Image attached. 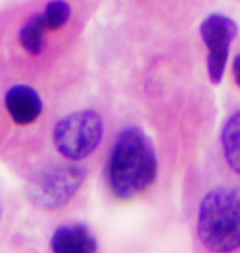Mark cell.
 Returning a JSON list of instances; mask_svg holds the SVG:
<instances>
[{
  "mask_svg": "<svg viewBox=\"0 0 240 253\" xmlns=\"http://www.w3.org/2000/svg\"><path fill=\"white\" fill-rule=\"evenodd\" d=\"M158 174V158L150 136L139 126H127L112 145L107 183L117 199L132 201L151 188Z\"/></svg>",
  "mask_w": 240,
  "mask_h": 253,
  "instance_id": "6da1fadb",
  "label": "cell"
},
{
  "mask_svg": "<svg viewBox=\"0 0 240 253\" xmlns=\"http://www.w3.org/2000/svg\"><path fill=\"white\" fill-rule=\"evenodd\" d=\"M197 237L211 253L240 249V188L219 186L206 192L197 211Z\"/></svg>",
  "mask_w": 240,
  "mask_h": 253,
  "instance_id": "7a4b0ae2",
  "label": "cell"
},
{
  "mask_svg": "<svg viewBox=\"0 0 240 253\" xmlns=\"http://www.w3.org/2000/svg\"><path fill=\"white\" fill-rule=\"evenodd\" d=\"M86 168L76 163L48 165L28 181L27 196L33 206L58 211L68 206L86 181Z\"/></svg>",
  "mask_w": 240,
  "mask_h": 253,
  "instance_id": "3957f363",
  "label": "cell"
},
{
  "mask_svg": "<svg viewBox=\"0 0 240 253\" xmlns=\"http://www.w3.org/2000/svg\"><path fill=\"white\" fill-rule=\"evenodd\" d=\"M104 138V120L93 109L76 110L56 122L53 143L58 153L71 163L88 158Z\"/></svg>",
  "mask_w": 240,
  "mask_h": 253,
  "instance_id": "277c9868",
  "label": "cell"
},
{
  "mask_svg": "<svg viewBox=\"0 0 240 253\" xmlns=\"http://www.w3.org/2000/svg\"><path fill=\"white\" fill-rule=\"evenodd\" d=\"M199 33L207 49L206 69L209 81L217 85L222 83L226 74L229 54L234 38L237 37L239 27L236 20L219 12L209 13L199 25Z\"/></svg>",
  "mask_w": 240,
  "mask_h": 253,
  "instance_id": "5b68a950",
  "label": "cell"
},
{
  "mask_svg": "<svg viewBox=\"0 0 240 253\" xmlns=\"http://www.w3.org/2000/svg\"><path fill=\"white\" fill-rule=\"evenodd\" d=\"M5 109L17 125H32L37 122L43 112V100L32 85L17 84L12 85L3 97Z\"/></svg>",
  "mask_w": 240,
  "mask_h": 253,
  "instance_id": "8992f818",
  "label": "cell"
},
{
  "mask_svg": "<svg viewBox=\"0 0 240 253\" xmlns=\"http://www.w3.org/2000/svg\"><path fill=\"white\" fill-rule=\"evenodd\" d=\"M51 253H97V240L84 224L61 225L49 242Z\"/></svg>",
  "mask_w": 240,
  "mask_h": 253,
  "instance_id": "52a82bcc",
  "label": "cell"
},
{
  "mask_svg": "<svg viewBox=\"0 0 240 253\" xmlns=\"http://www.w3.org/2000/svg\"><path fill=\"white\" fill-rule=\"evenodd\" d=\"M221 146L229 168L240 174V109L224 122L221 130Z\"/></svg>",
  "mask_w": 240,
  "mask_h": 253,
  "instance_id": "ba28073f",
  "label": "cell"
},
{
  "mask_svg": "<svg viewBox=\"0 0 240 253\" xmlns=\"http://www.w3.org/2000/svg\"><path fill=\"white\" fill-rule=\"evenodd\" d=\"M48 32L45 25L43 15L35 13L27 22L22 25L18 32V43L25 51L30 53L32 56H38L43 53L45 48V33Z\"/></svg>",
  "mask_w": 240,
  "mask_h": 253,
  "instance_id": "9c48e42d",
  "label": "cell"
},
{
  "mask_svg": "<svg viewBox=\"0 0 240 253\" xmlns=\"http://www.w3.org/2000/svg\"><path fill=\"white\" fill-rule=\"evenodd\" d=\"M71 13H73V8H71L69 2H66V0H49L42 12L45 25L51 32L63 28L69 22Z\"/></svg>",
  "mask_w": 240,
  "mask_h": 253,
  "instance_id": "30bf717a",
  "label": "cell"
},
{
  "mask_svg": "<svg viewBox=\"0 0 240 253\" xmlns=\"http://www.w3.org/2000/svg\"><path fill=\"white\" fill-rule=\"evenodd\" d=\"M232 76H234V81H236L237 87L240 89V53L232 61Z\"/></svg>",
  "mask_w": 240,
  "mask_h": 253,
  "instance_id": "8fae6325",
  "label": "cell"
}]
</instances>
